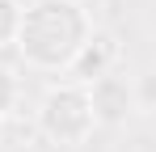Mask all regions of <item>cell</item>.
Wrapping results in <instances>:
<instances>
[{
  "mask_svg": "<svg viewBox=\"0 0 156 152\" xmlns=\"http://www.w3.org/2000/svg\"><path fill=\"white\" fill-rule=\"evenodd\" d=\"M21 0H0V47H13L17 42V30H21Z\"/></svg>",
  "mask_w": 156,
  "mask_h": 152,
  "instance_id": "obj_5",
  "label": "cell"
},
{
  "mask_svg": "<svg viewBox=\"0 0 156 152\" xmlns=\"http://www.w3.org/2000/svg\"><path fill=\"white\" fill-rule=\"evenodd\" d=\"M84 89H89V106H93L97 127H118V123H127L131 114L139 110L135 106V80H127V76H118V72L97 76Z\"/></svg>",
  "mask_w": 156,
  "mask_h": 152,
  "instance_id": "obj_3",
  "label": "cell"
},
{
  "mask_svg": "<svg viewBox=\"0 0 156 152\" xmlns=\"http://www.w3.org/2000/svg\"><path fill=\"white\" fill-rule=\"evenodd\" d=\"M89 34L93 13L84 0H26L13 47L34 72H68Z\"/></svg>",
  "mask_w": 156,
  "mask_h": 152,
  "instance_id": "obj_1",
  "label": "cell"
},
{
  "mask_svg": "<svg viewBox=\"0 0 156 152\" xmlns=\"http://www.w3.org/2000/svg\"><path fill=\"white\" fill-rule=\"evenodd\" d=\"M38 131L59 144V148H80L89 144V135L97 131L93 106H89V89L84 85H55L47 89V97L38 101Z\"/></svg>",
  "mask_w": 156,
  "mask_h": 152,
  "instance_id": "obj_2",
  "label": "cell"
},
{
  "mask_svg": "<svg viewBox=\"0 0 156 152\" xmlns=\"http://www.w3.org/2000/svg\"><path fill=\"white\" fill-rule=\"evenodd\" d=\"M0 144H4V118H0Z\"/></svg>",
  "mask_w": 156,
  "mask_h": 152,
  "instance_id": "obj_7",
  "label": "cell"
},
{
  "mask_svg": "<svg viewBox=\"0 0 156 152\" xmlns=\"http://www.w3.org/2000/svg\"><path fill=\"white\" fill-rule=\"evenodd\" d=\"M114 63H118V42H114V34L93 25V34L84 38V47L76 51V59L68 63L63 76H68L72 85H89V80H97V76L114 72Z\"/></svg>",
  "mask_w": 156,
  "mask_h": 152,
  "instance_id": "obj_4",
  "label": "cell"
},
{
  "mask_svg": "<svg viewBox=\"0 0 156 152\" xmlns=\"http://www.w3.org/2000/svg\"><path fill=\"white\" fill-rule=\"evenodd\" d=\"M17 97H21V80H17V72L9 63H0V118H9V110L17 106Z\"/></svg>",
  "mask_w": 156,
  "mask_h": 152,
  "instance_id": "obj_6",
  "label": "cell"
}]
</instances>
